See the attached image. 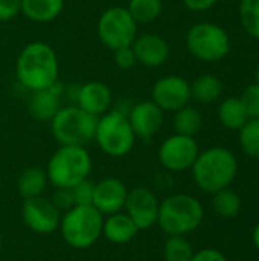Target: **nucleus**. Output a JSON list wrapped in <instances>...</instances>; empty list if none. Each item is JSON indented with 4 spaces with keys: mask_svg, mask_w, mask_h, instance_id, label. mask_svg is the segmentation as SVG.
I'll use <instances>...</instances> for the list:
<instances>
[{
    "mask_svg": "<svg viewBox=\"0 0 259 261\" xmlns=\"http://www.w3.org/2000/svg\"><path fill=\"white\" fill-rule=\"evenodd\" d=\"M252 240H253V245L255 248L259 251V222L256 223L255 229H253V234H252Z\"/></svg>",
    "mask_w": 259,
    "mask_h": 261,
    "instance_id": "e433bc0d",
    "label": "nucleus"
},
{
    "mask_svg": "<svg viewBox=\"0 0 259 261\" xmlns=\"http://www.w3.org/2000/svg\"><path fill=\"white\" fill-rule=\"evenodd\" d=\"M218 119L229 130H240L250 118L240 98H226L218 107Z\"/></svg>",
    "mask_w": 259,
    "mask_h": 261,
    "instance_id": "5701e85b",
    "label": "nucleus"
},
{
    "mask_svg": "<svg viewBox=\"0 0 259 261\" xmlns=\"http://www.w3.org/2000/svg\"><path fill=\"white\" fill-rule=\"evenodd\" d=\"M240 145L247 156L259 159V118H250L240 128Z\"/></svg>",
    "mask_w": 259,
    "mask_h": 261,
    "instance_id": "cd10ccee",
    "label": "nucleus"
},
{
    "mask_svg": "<svg viewBox=\"0 0 259 261\" xmlns=\"http://www.w3.org/2000/svg\"><path fill=\"white\" fill-rule=\"evenodd\" d=\"M256 83L259 84V67H258V70H256Z\"/></svg>",
    "mask_w": 259,
    "mask_h": 261,
    "instance_id": "58836bf2",
    "label": "nucleus"
},
{
    "mask_svg": "<svg viewBox=\"0 0 259 261\" xmlns=\"http://www.w3.org/2000/svg\"><path fill=\"white\" fill-rule=\"evenodd\" d=\"M127 116L136 138L147 141L160 132L165 119V112L156 102L147 99L131 106L127 112Z\"/></svg>",
    "mask_w": 259,
    "mask_h": 261,
    "instance_id": "4468645a",
    "label": "nucleus"
},
{
    "mask_svg": "<svg viewBox=\"0 0 259 261\" xmlns=\"http://www.w3.org/2000/svg\"><path fill=\"white\" fill-rule=\"evenodd\" d=\"M2 246H3V240H2V234H0V254H2Z\"/></svg>",
    "mask_w": 259,
    "mask_h": 261,
    "instance_id": "4c0bfd02",
    "label": "nucleus"
},
{
    "mask_svg": "<svg viewBox=\"0 0 259 261\" xmlns=\"http://www.w3.org/2000/svg\"><path fill=\"white\" fill-rule=\"evenodd\" d=\"M151 101L163 112H177L191 101V84L179 75L159 78L151 89Z\"/></svg>",
    "mask_w": 259,
    "mask_h": 261,
    "instance_id": "f8f14e48",
    "label": "nucleus"
},
{
    "mask_svg": "<svg viewBox=\"0 0 259 261\" xmlns=\"http://www.w3.org/2000/svg\"><path fill=\"white\" fill-rule=\"evenodd\" d=\"M73 203L76 205H92L93 202V191H95V184L90 179H85L75 187L70 188Z\"/></svg>",
    "mask_w": 259,
    "mask_h": 261,
    "instance_id": "7c9ffc66",
    "label": "nucleus"
},
{
    "mask_svg": "<svg viewBox=\"0 0 259 261\" xmlns=\"http://www.w3.org/2000/svg\"><path fill=\"white\" fill-rule=\"evenodd\" d=\"M137 24H147L157 20L163 11L162 0H128L125 6Z\"/></svg>",
    "mask_w": 259,
    "mask_h": 261,
    "instance_id": "393cba45",
    "label": "nucleus"
},
{
    "mask_svg": "<svg viewBox=\"0 0 259 261\" xmlns=\"http://www.w3.org/2000/svg\"><path fill=\"white\" fill-rule=\"evenodd\" d=\"M47 185H49V179H47L46 170L38 168V167L26 168L18 176V180H17V190L23 200L44 196Z\"/></svg>",
    "mask_w": 259,
    "mask_h": 261,
    "instance_id": "412c9836",
    "label": "nucleus"
},
{
    "mask_svg": "<svg viewBox=\"0 0 259 261\" xmlns=\"http://www.w3.org/2000/svg\"><path fill=\"white\" fill-rule=\"evenodd\" d=\"M218 0H183L185 6L194 12H202L206 9H211Z\"/></svg>",
    "mask_w": 259,
    "mask_h": 261,
    "instance_id": "c9c22d12",
    "label": "nucleus"
},
{
    "mask_svg": "<svg viewBox=\"0 0 259 261\" xmlns=\"http://www.w3.org/2000/svg\"><path fill=\"white\" fill-rule=\"evenodd\" d=\"M119 2H128V0H119Z\"/></svg>",
    "mask_w": 259,
    "mask_h": 261,
    "instance_id": "ea45409f",
    "label": "nucleus"
},
{
    "mask_svg": "<svg viewBox=\"0 0 259 261\" xmlns=\"http://www.w3.org/2000/svg\"><path fill=\"white\" fill-rule=\"evenodd\" d=\"M191 170L195 185L208 194H215L234 182L238 173V161L231 150L212 147L198 153Z\"/></svg>",
    "mask_w": 259,
    "mask_h": 261,
    "instance_id": "f03ea898",
    "label": "nucleus"
},
{
    "mask_svg": "<svg viewBox=\"0 0 259 261\" xmlns=\"http://www.w3.org/2000/svg\"><path fill=\"white\" fill-rule=\"evenodd\" d=\"M223 83L214 75H200L191 83V98L202 104H212L220 99Z\"/></svg>",
    "mask_w": 259,
    "mask_h": 261,
    "instance_id": "4be33fe9",
    "label": "nucleus"
},
{
    "mask_svg": "<svg viewBox=\"0 0 259 261\" xmlns=\"http://www.w3.org/2000/svg\"><path fill=\"white\" fill-rule=\"evenodd\" d=\"M96 31L99 41L113 52L119 47L133 44L137 37V23L125 6L116 5L107 8L99 15Z\"/></svg>",
    "mask_w": 259,
    "mask_h": 261,
    "instance_id": "1a4fd4ad",
    "label": "nucleus"
},
{
    "mask_svg": "<svg viewBox=\"0 0 259 261\" xmlns=\"http://www.w3.org/2000/svg\"><path fill=\"white\" fill-rule=\"evenodd\" d=\"M92 156L85 147L60 145L46 165L49 184L55 188H72L89 179L92 173Z\"/></svg>",
    "mask_w": 259,
    "mask_h": 261,
    "instance_id": "7ed1b4c3",
    "label": "nucleus"
},
{
    "mask_svg": "<svg viewBox=\"0 0 259 261\" xmlns=\"http://www.w3.org/2000/svg\"><path fill=\"white\" fill-rule=\"evenodd\" d=\"M185 43L189 54L205 63L220 61L231 50L229 34L221 26L209 21L191 26L186 32Z\"/></svg>",
    "mask_w": 259,
    "mask_h": 261,
    "instance_id": "6e6552de",
    "label": "nucleus"
},
{
    "mask_svg": "<svg viewBox=\"0 0 259 261\" xmlns=\"http://www.w3.org/2000/svg\"><path fill=\"white\" fill-rule=\"evenodd\" d=\"M240 20L244 31L259 40V0L240 2Z\"/></svg>",
    "mask_w": 259,
    "mask_h": 261,
    "instance_id": "c85d7f7f",
    "label": "nucleus"
},
{
    "mask_svg": "<svg viewBox=\"0 0 259 261\" xmlns=\"http://www.w3.org/2000/svg\"><path fill=\"white\" fill-rule=\"evenodd\" d=\"M191 261H229L226 258V255L214 248H206V249H202L198 252L194 254L192 260Z\"/></svg>",
    "mask_w": 259,
    "mask_h": 261,
    "instance_id": "f704fd0d",
    "label": "nucleus"
},
{
    "mask_svg": "<svg viewBox=\"0 0 259 261\" xmlns=\"http://www.w3.org/2000/svg\"><path fill=\"white\" fill-rule=\"evenodd\" d=\"M194 254V246L185 236H168L163 245L165 261H191Z\"/></svg>",
    "mask_w": 259,
    "mask_h": 261,
    "instance_id": "bb28decb",
    "label": "nucleus"
},
{
    "mask_svg": "<svg viewBox=\"0 0 259 261\" xmlns=\"http://www.w3.org/2000/svg\"><path fill=\"white\" fill-rule=\"evenodd\" d=\"M238 2H241V0H238Z\"/></svg>",
    "mask_w": 259,
    "mask_h": 261,
    "instance_id": "a19ab883",
    "label": "nucleus"
},
{
    "mask_svg": "<svg viewBox=\"0 0 259 261\" xmlns=\"http://www.w3.org/2000/svg\"><path fill=\"white\" fill-rule=\"evenodd\" d=\"M172 125L177 135L195 138V135H198L203 127V116L195 107H191L188 104L174 112Z\"/></svg>",
    "mask_w": 259,
    "mask_h": 261,
    "instance_id": "b1692460",
    "label": "nucleus"
},
{
    "mask_svg": "<svg viewBox=\"0 0 259 261\" xmlns=\"http://www.w3.org/2000/svg\"><path fill=\"white\" fill-rule=\"evenodd\" d=\"M60 63L53 47L44 41L26 44L15 61L17 81L27 90L37 92L58 83Z\"/></svg>",
    "mask_w": 259,
    "mask_h": 261,
    "instance_id": "f257e3e1",
    "label": "nucleus"
},
{
    "mask_svg": "<svg viewBox=\"0 0 259 261\" xmlns=\"http://www.w3.org/2000/svg\"><path fill=\"white\" fill-rule=\"evenodd\" d=\"M136 61L145 67H160L169 58V44L159 34H140L131 44Z\"/></svg>",
    "mask_w": 259,
    "mask_h": 261,
    "instance_id": "dca6fc26",
    "label": "nucleus"
},
{
    "mask_svg": "<svg viewBox=\"0 0 259 261\" xmlns=\"http://www.w3.org/2000/svg\"><path fill=\"white\" fill-rule=\"evenodd\" d=\"M127 196L128 188L119 177H104L95 184L92 205L105 217L124 211Z\"/></svg>",
    "mask_w": 259,
    "mask_h": 261,
    "instance_id": "2eb2a0df",
    "label": "nucleus"
},
{
    "mask_svg": "<svg viewBox=\"0 0 259 261\" xmlns=\"http://www.w3.org/2000/svg\"><path fill=\"white\" fill-rule=\"evenodd\" d=\"M61 211L52 203L50 199L40 196L26 199L21 205V219L27 229L35 234H50L60 228Z\"/></svg>",
    "mask_w": 259,
    "mask_h": 261,
    "instance_id": "9b49d317",
    "label": "nucleus"
},
{
    "mask_svg": "<svg viewBox=\"0 0 259 261\" xmlns=\"http://www.w3.org/2000/svg\"><path fill=\"white\" fill-rule=\"evenodd\" d=\"M159 205L160 202L151 190L145 187H136L128 190L124 211L134 222L139 231H147L157 225Z\"/></svg>",
    "mask_w": 259,
    "mask_h": 261,
    "instance_id": "ddd939ff",
    "label": "nucleus"
},
{
    "mask_svg": "<svg viewBox=\"0 0 259 261\" xmlns=\"http://www.w3.org/2000/svg\"><path fill=\"white\" fill-rule=\"evenodd\" d=\"M241 102L249 115V118H259V84H250L241 95Z\"/></svg>",
    "mask_w": 259,
    "mask_h": 261,
    "instance_id": "c756f323",
    "label": "nucleus"
},
{
    "mask_svg": "<svg viewBox=\"0 0 259 261\" xmlns=\"http://www.w3.org/2000/svg\"><path fill=\"white\" fill-rule=\"evenodd\" d=\"M96 124V116L73 104L58 110V113L50 121V130L60 145L85 147L95 139Z\"/></svg>",
    "mask_w": 259,
    "mask_h": 261,
    "instance_id": "0eeeda50",
    "label": "nucleus"
},
{
    "mask_svg": "<svg viewBox=\"0 0 259 261\" xmlns=\"http://www.w3.org/2000/svg\"><path fill=\"white\" fill-rule=\"evenodd\" d=\"M63 93H64V87L60 83H55L49 89L32 92L29 99V113L37 121L50 122L52 118L63 107L61 106Z\"/></svg>",
    "mask_w": 259,
    "mask_h": 261,
    "instance_id": "a211bd4d",
    "label": "nucleus"
},
{
    "mask_svg": "<svg viewBox=\"0 0 259 261\" xmlns=\"http://www.w3.org/2000/svg\"><path fill=\"white\" fill-rule=\"evenodd\" d=\"M205 211L200 200L189 194H172L159 205L157 225L168 236H186L203 222Z\"/></svg>",
    "mask_w": 259,
    "mask_h": 261,
    "instance_id": "20e7f679",
    "label": "nucleus"
},
{
    "mask_svg": "<svg viewBox=\"0 0 259 261\" xmlns=\"http://www.w3.org/2000/svg\"><path fill=\"white\" fill-rule=\"evenodd\" d=\"M136 135L130 125L128 116L125 112L118 109H110L107 113L98 118L95 139L98 147L111 158L127 156L134 144Z\"/></svg>",
    "mask_w": 259,
    "mask_h": 261,
    "instance_id": "423d86ee",
    "label": "nucleus"
},
{
    "mask_svg": "<svg viewBox=\"0 0 259 261\" xmlns=\"http://www.w3.org/2000/svg\"><path fill=\"white\" fill-rule=\"evenodd\" d=\"M113 58H114V64L122 70H128L137 63L131 46H124V47L113 50Z\"/></svg>",
    "mask_w": 259,
    "mask_h": 261,
    "instance_id": "2f4dec72",
    "label": "nucleus"
},
{
    "mask_svg": "<svg viewBox=\"0 0 259 261\" xmlns=\"http://www.w3.org/2000/svg\"><path fill=\"white\" fill-rule=\"evenodd\" d=\"M21 14L20 0H0V21H9Z\"/></svg>",
    "mask_w": 259,
    "mask_h": 261,
    "instance_id": "72a5a7b5",
    "label": "nucleus"
},
{
    "mask_svg": "<svg viewBox=\"0 0 259 261\" xmlns=\"http://www.w3.org/2000/svg\"><path fill=\"white\" fill-rule=\"evenodd\" d=\"M50 200L61 211V214L66 213L67 210H70L72 206H75L70 188H56V191L52 194Z\"/></svg>",
    "mask_w": 259,
    "mask_h": 261,
    "instance_id": "473e14b6",
    "label": "nucleus"
},
{
    "mask_svg": "<svg viewBox=\"0 0 259 261\" xmlns=\"http://www.w3.org/2000/svg\"><path fill=\"white\" fill-rule=\"evenodd\" d=\"M139 229L125 211H119L104 217L102 236L113 245H127L136 239Z\"/></svg>",
    "mask_w": 259,
    "mask_h": 261,
    "instance_id": "6ab92c4d",
    "label": "nucleus"
},
{
    "mask_svg": "<svg viewBox=\"0 0 259 261\" xmlns=\"http://www.w3.org/2000/svg\"><path fill=\"white\" fill-rule=\"evenodd\" d=\"M212 208L221 219H235L241 211V197L235 191L224 188L214 194Z\"/></svg>",
    "mask_w": 259,
    "mask_h": 261,
    "instance_id": "a878e982",
    "label": "nucleus"
},
{
    "mask_svg": "<svg viewBox=\"0 0 259 261\" xmlns=\"http://www.w3.org/2000/svg\"><path fill=\"white\" fill-rule=\"evenodd\" d=\"M21 14L35 23L55 20L64 9V0H20Z\"/></svg>",
    "mask_w": 259,
    "mask_h": 261,
    "instance_id": "aec40b11",
    "label": "nucleus"
},
{
    "mask_svg": "<svg viewBox=\"0 0 259 261\" xmlns=\"http://www.w3.org/2000/svg\"><path fill=\"white\" fill-rule=\"evenodd\" d=\"M198 153L200 148L195 138L176 133L162 142L159 148V161L163 168L174 173H182L191 170Z\"/></svg>",
    "mask_w": 259,
    "mask_h": 261,
    "instance_id": "9d476101",
    "label": "nucleus"
},
{
    "mask_svg": "<svg viewBox=\"0 0 259 261\" xmlns=\"http://www.w3.org/2000/svg\"><path fill=\"white\" fill-rule=\"evenodd\" d=\"M104 216L93 205H76L63 213L60 231L64 242L75 249H87L102 237Z\"/></svg>",
    "mask_w": 259,
    "mask_h": 261,
    "instance_id": "39448f33",
    "label": "nucleus"
},
{
    "mask_svg": "<svg viewBox=\"0 0 259 261\" xmlns=\"http://www.w3.org/2000/svg\"><path fill=\"white\" fill-rule=\"evenodd\" d=\"M75 104L84 112L99 118L111 109V89L102 81H87L78 86Z\"/></svg>",
    "mask_w": 259,
    "mask_h": 261,
    "instance_id": "f3484780",
    "label": "nucleus"
}]
</instances>
